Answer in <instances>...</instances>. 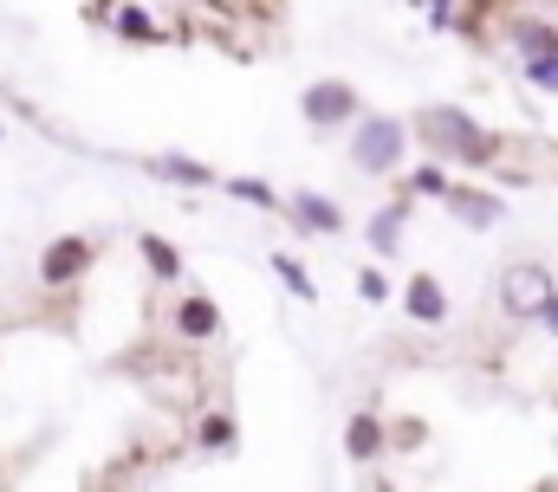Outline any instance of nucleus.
Instances as JSON below:
<instances>
[{
  "label": "nucleus",
  "mask_w": 558,
  "mask_h": 492,
  "mask_svg": "<svg viewBox=\"0 0 558 492\" xmlns=\"http://www.w3.org/2000/svg\"><path fill=\"white\" fill-rule=\"evenodd\" d=\"M357 298H364V305H390V298H397L390 272H384V266H357Z\"/></svg>",
  "instance_id": "20"
},
{
  "label": "nucleus",
  "mask_w": 558,
  "mask_h": 492,
  "mask_svg": "<svg viewBox=\"0 0 558 492\" xmlns=\"http://www.w3.org/2000/svg\"><path fill=\"white\" fill-rule=\"evenodd\" d=\"M221 195H234V201H247L260 214H286V195H279L267 175H221Z\"/></svg>",
  "instance_id": "15"
},
{
  "label": "nucleus",
  "mask_w": 558,
  "mask_h": 492,
  "mask_svg": "<svg viewBox=\"0 0 558 492\" xmlns=\"http://www.w3.org/2000/svg\"><path fill=\"white\" fill-rule=\"evenodd\" d=\"M553 266L546 259H507L500 266V279H494V305H500V318L507 324H533L539 318V305L553 298Z\"/></svg>",
  "instance_id": "3"
},
{
  "label": "nucleus",
  "mask_w": 558,
  "mask_h": 492,
  "mask_svg": "<svg viewBox=\"0 0 558 492\" xmlns=\"http://www.w3.org/2000/svg\"><path fill=\"white\" fill-rule=\"evenodd\" d=\"M267 266H274V272H279V285H286L292 298H305V305L318 298V279H312V272H305V266H299V259H292L286 246H279V253H274V259H267Z\"/></svg>",
  "instance_id": "19"
},
{
  "label": "nucleus",
  "mask_w": 558,
  "mask_h": 492,
  "mask_svg": "<svg viewBox=\"0 0 558 492\" xmlns=\"http://www.w3.org/2000/svg\"><path fill=\"white\" fill-rule=\"evenodd\" d=\"M0 143H7V123H0Z\"/></svg>",
  "instance_id": "24"
},
{
  "label": "nucleus",
  "mask_w": 558,
  "mask_h": 492,
  "mask_svg": "<svg viewBox=\"0 0 558 492\" xmlns=\"http://www.w3.org/2000/svg\"><path fill=\"white\" fill-rule=\"evenodd\" d=\"M500 39L513 46V59H558V20L546 13H507Z\"/></svg>",
  "instance_id": "10"
},
{
  "label": "nucleus",
  "mask_w": 558,
  "mask_h": 492,
  "mask_svg": "<svg viewBox=\"0 0 558 492\" xmlns=\"http://www.w3.org/2000/svg\"><path fill=\"white\" fill-rule=\"evenodd\" d=\"M533 324H539V331H546V337L558 344V285H553V298L539 305V318H533Z\"/></svg>",
  "instance_id": "23"
},
{
  "label": "nucleus",
  "mask_w": 558,
  "mask_h": 492,
  "mask_svg": "<svg viewBox=\"0 0 558 492\" xmlns=\"http://www.w3.org/2000/svg\"><path fill=\"white\" fill-rule=\"evenodd\" d=\"M98 253L105 246L92 241V234H59V241L39 246V259H33V272H39V285H52V292H72L92 266H98Z\"/></svg>",
  "instance_id": "5"
},
{
  "label": "nucleus",
  "mask_w": 558,
  "mask_h": 492,
  "mask_svg": "<svg viewBox=\"0 0 558 492\" xmlns=\"http://www.w3.org/2000/svg\"><path fill=\"white\" fill-rule=\"evenodd\" d=\"M299 118H305V130H318V136H338V130H351V123L364 118V91L351 78H312L299 91Z\"/></svg>",
  "instance_id": "4"
},
{
  "label": "nucleus",
  "mask_w": 558,
  "mask_h": 492,
  "mask_svg": "<svg viewBox=\"0 0 558 492\" xmlns=\"http://www.w3.org/2000/svg\"><path fill=\"white\" fill-rule=\"evenodd\" d=\"M111 33H118L124 46H169V26H162V20H156L149 7H118Z\"/></svg>",
  "instance_id": "14"
},
{
  "label": "nucleus",
  "mask_w": 558,
  "mask_h": 492,
  "mask_svg": "<svg viewBox=\"0 0 558 492\" xmlns=\"http://www.w3.org/2000/svg\"><path fill=\"white\" fill-rule=\"evenodd\" d=\"M422 13H428V26H435V33H454V20H461V7H454V0H422Z\"/></svg>",
  "instance_id": "22"
},
{
  "label": "nucleus",
  "mask_w": 558,
  "mask_h": 492,
  "mask_svg": "<svg viewBox=\"0 0 558 492\" xmlns=\"http://www.w3.org/2000/svg\"><path fill=\"white\" fill-rule=\"evenodd\" d=\"M520 78H526L533 91L558 98V59H520Z\"/></svg>",
  "instance_id": "21"
},
{
  "label": "nucleus",
  "mask_w": 558,
  "mask_h": 492,
  "mask_svg": "<svg viewBox=\"0 0 558 492\" xmlns=\"http://www.w3.org/2000/svg\"><path fill=\"white\" fill-rule=\"evenodd\" d=\"M137 169L156 175V182H169V188H221V169L202 162V156H182V149H156V156H143Z\"/></svg>",
  "instance_id": "9"
},
{
  "label": "nucleus",
  "mask_w": 558,
  "mask_h": 492,
  "mask_svg": "<svg viewBox=\"0 0 558 492\" xmlns=\"http://www.w3.org/2000/svg\"><path fill=\"white\" fill-rule=\"evenodd\" d=\"M344 454H351L357 467H371V460H384V454H390V428H384V415H377V408H357V415L344 421Z\"/></svg>",
  "instance_id": "11"
},
{
  "label": "nucleus",
  "mask_w": 558,
  "mask_h": 492,
  "mask_svg": "<svg viewBox=\"0 0 558 492\" xmlns=\"http://www.w3.org/2000/svg\"><path fill=\"white\" fill-rule=\"evenodd\" d=\"M286 221H292L299 234H318V241H338V234L351 227V214H344L325 188H292V195H286Z\"/></svg>",
  "instance_id": "7"
},
{
  "label": "nucleus",
  "mask_w": 558,
  "mask_h": 492,
  "mask_svg": "<svg viewBox=\"0 0 558 492\" xmlns=\"http://www.w3.org/2000/svg\"><path fill=\"white\" fill-rule=\"evenodd\" d=\"M410 118H397V111H364V118L351 123V169L357 175H397L403 162H410Z\"/></svg>",
  "instance_id": "2"
},
{
  "label": "nucleus",
  "mask_w": 558,
  "mask_h": 492,
  "mask_svg": "<svg viewBox=\"0 0 558 492\" xmlns=\"http://www.w3.org/2000/svg\"><path fill=\"white\" fill-rule=\"evenodd\" d=\"M175 331H182V344H208V337H221V305H215L208 292H189V298L175 305Z\"/></svg>",
  "instance_id": "13"
},
{
  "label": "nucleus",
  "mask_w": 558,
  "mask_h": 492,
  "mask_svg": "<svg viewBox=\"0 0 558 492\" xmlns=\"http://www.w3.org/2000/svg\"><path fill=\"white\" fill-rule=\"evenodd\" d=\"M137 253H143V272H149L156 285H175V279H182V253H175V241H162V234H143Z\"/></svg>",
  "instance_id": "18"
},
{
  "label": "nucleus",
  "mask_w": 558,
  "mask_h": 492,
  "mask_svg": "<svg viewBox=\"0 0 558 492\" xmlns=\"http://www.w3.org/2000/svg\"><path fill=\"white\" fill-rule=\"evenodd\" d=\"M410 136H416L422 156H435L448 169H500L507 162V136L487 130L461 104H422L416 118H410Z\"/></svg>",
  "instance_id": "1"
},
{
  "label": "nucleus",
  "mask_w": 558,
  "mask_h": 492,
  "mask_svg": "<svg viewBox=\"0 0 558 492\" xmlns=\"http://www.w3.org/2000/svg\"><path fill=\"white\" fill-rule=\"evenodd\" d=\"M441 208H448V221L468 227V234H494V227L507 221V195H494L487 182H454V188L441 195Z\"/></svg>",
  "instance_id": "6"
},
{
  "label": "nucleus",
  "mask_w": 558,
  "mask_h": 492,
  "mask_svg": "<svg viewBox=\"0 0 558 492\" xmlns=\"http://www.w3.org/2000/svg\"><path fill=\"white\" fill-rule=\"evenodd\" d=\"M448 188H454V169H448V162H435V156H422L416 169L403 175V195H416V201H441Z\"/></svg>",
  "instance_id": "17"
},
{
  "label": "nucleus",
  "mask_w": 558,
  "mask_h": 492,
  "mask_svg": "<svg viewBox=\"0 0 558 492\" xmlns=\"http://www.w3.org/2000/svg\"><path fill=\"white\" fill-rule=\"evenodd\" d=\"M410 214H416V195L397 188V195L364 221V246H371L377 259H397V253H403V234H410Z\"/></svg>",
  "instance_id": "8"
},
{
  "label": "nucleus",
  "mask_w": 558,
  "mask_h": 492,
  "mask_svg": "<svg viewBox=\"0 0 558 492\" xmlns=\"http://www.w3.org/2000/svg\"><path fill=\"white\" fill-rule=\"evenodd\" d=\"M195 447H202V454H234V447H241V421H234L228 408H208V415L195 421Z\"/></svg>",
  "instance_id": "16"
},
{
  "label": "nucleus",
  "mask_w": 558,
  "mask_h": 492,
  "mask_svg": "<svg viewBox=\"0 0 558 492\" xmlns=\"http://www.w3.org/2000/svg\"><path fill=\"white\" fill-rule=\"evenodd\" d=\"M397 298H403V311H410L416 324H448V311H454V305H448V285H441L435 272H410V285H403Z\"/></svg>",
  "instance_id": "12"
}]
</instances>
